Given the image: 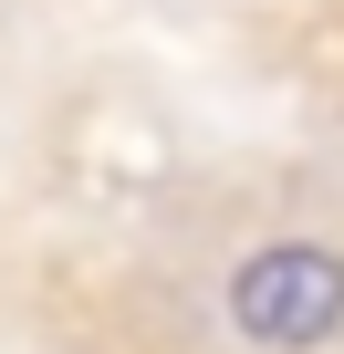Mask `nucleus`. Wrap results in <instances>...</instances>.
<instances>
[{"label":"nucleus","mask_w":344,"mask_h":354,"mask_svg":"<svg viewBox=\"0 0 344 354\" xmlns=\"http://www.w3.org/2000/svg\"><path fill=\"white\" fill-rule=\"evenodd\" d=\"M230 323L271 354H302L323 333H344V250L323 240H271L230 271Z\"/></svg>","instance_id":"1"}]
</instances>
